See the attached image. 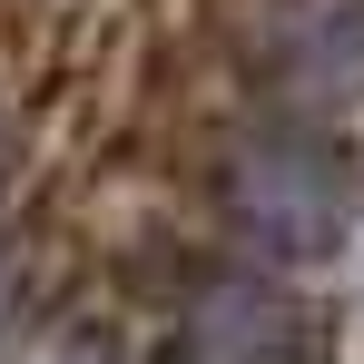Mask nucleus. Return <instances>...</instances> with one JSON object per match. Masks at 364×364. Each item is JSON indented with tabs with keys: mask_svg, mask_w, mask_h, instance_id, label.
<instances>
[{
	"mask_svg": "<svg viewBox=\"0 0 364 364\" xmlns=\"http://www.w3.org/2000/svg\"><path fill=\"white\" fill-rule=\"evenodd\" d=\"M187 364H296L305 355V305L256 276V266H217L197 305H187Z\"/></svg>",
	"mask_w": 364,
	"mask_h": 364,
	"instance_id": "nucleus-3",
	"label": "nucleus"
},
{
	"mask_svg": "<svg viewBox=\"0 0 364 364\" xmlns=\"http://www.w3.org/2000/svg\"><path fill=\"white\" fill-rule=\"evenodd\" d=\"M217 207L266 266H325L364 217V168L325 119H256L217 158Z\"/></svg>",
	"mask_w": 364,
	"mask_h": 364,
	"instance_id": "nucleus-1",
	"label": "nucleus"
},
{
	"mask_svg": "<svg viewBox=\"0 0 364 364\" xmlns=\"http://www.w3.org/2000/svg\"><path fill=\"white\" fill-rule=\"evenodd\" d=\"M227 20L246 69L296 119L364 109V0H227Z\"/></svg>",
	"mask_w": 364,
	"mask_h": 364,
	"instance_id": "nucleus-2",
	"label": "nucleus"
},
{
	"mask_svg": "<svg viewBox=\"0 0 364 364\" xmlns=\"http://www.w3.org/2000/svg\"><path fill=\"white\" fill-rule=\"evenodd\" d=\"M168 364H187V355H168Z\"/></svg>",
	"mask_w": 364,
	"mask_h": 364,
	"instance_id": "nucleus-4",
	"label": "nucleus"
}]
</instances>
